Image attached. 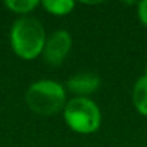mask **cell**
Returning a JSON list of instances; mask_svg holds the SVG:
<instances>
[{"label": "cell", "instance_id": "obj_3", "mask_svg": "<svg viewBox=\"0 0 147 147\" xmlns=\"http://www.w3.org/2000/svg\"><path fill=\"white\" fill-rule=\"evenodd\" d=\"M63 118L71 130L80 134L95 133L101 125V111L98 105L84 97H75L65 104Z\"/></svg>", "mask_w": 147, "mask_h": 147}, {"label": "cell", "instance_id": "obj_2", "mask_svg": "<svg viewBox=\"0 0 147 147\" xmlns=\"http://www.w3.org/2000/svg\"><path fill=\"white\" fill-rule=\"evenodd\" d=\"M66 92L63 87L52 80L33 82L26 91L28 107L39 115H53L65 108Z\"/></svg>", "mask_w": 147, "mask_h": 147}, {"label": "cell", "instance_id": "obj_6", "mask_svg": "<svg viewBox=\"0 0 147 147\" xmlns=\"http://www.w3.org/2000/svg\"><path fill=\"white\" fill-rule=\"evenodd\" d=\"M133 104L136 110L147 117V74L140 77L133 88Z\"/></svg>", "mask_w": 147, "mask_h": 147}, {"label": "cell", "instance_id": "obj_9", "mask_svg": "<svg viewBox=\"0 0 147 147\" xmlns=\"http://www.w3.org/2000/svg\"><path fill=\"white\" fill-rule=\"evenodd\" d=\"M138 18L141 23L147 28V0H143L138 3Z\"/></svg>", "mask_w": 147, "mask_h": 147}, {"label": "cell", "instance_id": "obj_7", "mask_svg": "<svg viewBox=\"0 0 147 147\" xmlns=\"http://www.w3.org/2000/svg\"><path fill=\"white\" fill-rule=\"evenodd\" d=\"M42 6L51 15L65 16V15L71 13V10L75 6V3H74L72 0H43Z\"/></svg>", "mask_w": 147, "mask_h": 147}, {"label": "cell", "instance_id": "obj_5", "mask_svg": "<svg viewBox=\"0 0 147 147\" xmlns=\"http://www.w3.org/2000/svg\"><path fill=\"white\" fill-rule=\"evenodd\" d=\"M100 87H101V78L92 72L75 74V75L69 77V80L66 81V88L72 94L84 98H88V95L97 92Z\"/></svg>", "mask_w": 147, "mask_h": 147}, {"label": "cell", "instance_id": "obj_8", "mask_svg": "<svg viewBox=\"0 0 147 147\" xmlns=\"http://www.w3.org/2000/svg\"><path fill=\"white\" fill-rule=\"evenodd\" d=\"M5 6L9 7L15 13L26 15V13L32 12L33 9H36L39 6V2L38 0H6Z\"/></svg>", "mask_w": 147, "mask_h": 147}, {"label": "cell", "instance_id": "obj_4", "mask_svg": "<svg viewBox=\"0 0 147 147\" xmlns=\"http://www.w3.org/2000/svg\"><path fill=\"white\" fill-rule=\"evenodd\" d=\"M72 46V39L68 30L59 29L51 33L45 42L43 59L51 66H59L68 56Z\"/></svg>", "mask_w": 147, "mask_h": 147}, {"label": "cell", "instance_id": "obj_1", "mask_svg": "<svg viewBox=\"0 0 147 147\" xmlns=\"http://www.w3.org/2000/svg\"><path fill=\"white\" fill-rule=\"evenodd\" d=\"M46 33L43 25L32 16L18 19L10 29V43L15 53L23 59H35L43 52Z\"/></svg>", "mask_w": 147, "mask_h": 147}, {"label": "cell", "instance_id": "obj_10", "mask_svg": "<svg viewBox=\"0 0 147 147\" xmlns=\"http://www.w3.org/2000/svg\"><path fill=\"white\" fill-rule=\"evenodd\" d=\"M146 74H147V66H146Z\"/></svg>", "mask_w": 147, "mask_h": 147}]
</instances>
